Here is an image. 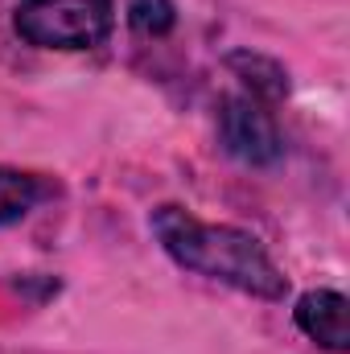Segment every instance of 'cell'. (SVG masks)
Masks as SVG:
<instances>
[{
	"label": "cell",
	"instance_id": "cell-1",
	"mask_svg": "<svg viewBox=\"0 0 350 354\" xmlns=\"http://www.w3.org/2000/svg\"><path fill=\"white\" fill-rule=\"evenodd\" d=\"M149 227L177 268L231 284L260 301H284L288 276L272 264V256L264 252V243L252 231L231 227V223H202L198 214H190L185 206H174V202L157 206Z\"/></svg>",
	"mask_w": 350,
	"mask_h": 354
},
{
	"label": "cell",
	"instance_id": "cell-5",
	"mask_svg": "<svg viewBox=\"0 0 350 354\" xmlns=\"http://www.w3.org/2000/svg\"><path fill=\"white\" fill-rule=\"evenodd\" d=\"M227 66H231V75H235L243 87L252 91L256 103H280V99L288 95V71H284L276 58H268V54L235 50V54L227 58Z\"/></svg>",
	"mask_w": 350,
	"mask_h": 354
},
{
	"label": "cell",
	"instance_id": "cell-3",
	"mask_svg": "<svg viewBox=\"0 0 350 354\" xmlns=\"http://www.w3.org/2000/svg\"><path fill=\"white\" fill-rule=\"evenodd\" d=\"M219 140L223 153L252 169H268L284 157V136L272 111H264V103H256L252 95H227L219 103Z\"/></svg>",
	"mask_w": 350,
	"mask_h": 354
},
{
	"label": "cell",
	"instance_id": "cell-6",
	"mask_svg": "<svg viewBox=\"0 0 350 354\" xmlns=\"http://www.w3.org/2000/svg\"><path fill=\"white\" fill-rule=\"evenodd\" d=\"M42 194H46V185L33 174H21V169L0 165V227L21 223L42 202Z\"/></svg>",
	"mask_w": 350,
	"mask_h": 354
},
{
	"label": "cell",
	"instance_id": "cell-4",
	"mask_svg": "<svg viewBox=\"0 0 350 354\" xmlns=\"http://www.w3.org/2000/svg\"><path fill=\"white\" fill-rule=\"evenodd\" d=\"M297 330L330 354L350 351V301L338 288H309L293 305Z\"/></svg>",
	"mask_w": 350,
	"mask_h": 354
},
{
	"label": "cell",
	"instance_id": "cell-2",
	"mask_svg": "<svg viewBox=\"0 0 350 354\" xmlns=\"http://www.w3.org/2000/svg\"><path fill=\"white\" fill-rule=\"evenodd\" d=\"M12 29L33 50H99L116 29L111 0H21L12 12Z\"/></svg>",
	"mask_w": 350,
	"mask_h": 354
},
{
	"label": "cell",
	"instance_id": "cell-7",
	"mask_svg": "<svg viewBox=\"0 0 350 354\" xmlns=\"http://www.w3.org/2000/svg\"><path fill=\"white\" fill-rule=\"evenodd\" d=\"M128 25L140 37H165L177 29V4L174 0H128Z\"/></svg>",
	"mask_w": 350,
	"mask_h": 354
}]
</instances>
